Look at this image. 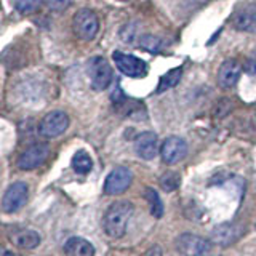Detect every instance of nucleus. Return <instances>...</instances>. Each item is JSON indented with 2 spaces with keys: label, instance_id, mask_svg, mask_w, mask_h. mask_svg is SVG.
<instances>
[{
  "label": "nucleus",
  "instance_id": "nucleus-4",
  "mask_svg": "<svg viewBox=\"0 0 256 256\" xmlns=\"http://www.w3.org/2000/svg\"><path fill=\"white\" fill-rule=\"evenodd\" d=\"M88 76L92 80V86L94 90H106L112 80V69L109 62L102 56H94L88 61Z\"/></svg>",
  "mask_w": 256,
  "mask_h": 256
},
{
  "label": "nucleus",
  "instance_id": "nucleus-11",
  "mask_svg": "<svg viewBox=\"0 0 256 256\" xmlns=\"http://www.w3.org/2000/svg\"><path fill=\"white\" fill-rule=\"evenodd\" d=\"M186 154H188V144L180 136H170L160 146V156H162V160L168 165L178 164Z\"/></svg>",
  "mask_w": 256,
  "mask_h": 256
},
{
  "label": "nucleus",
  "instance_id": "nucleus-14",
  "mask_svg": "<svg viewBox=\"0 0 256 256\" xmlns=\"http://www.w3.org/2000/svg\"><path fill=\"white\" fill-rule=\"evenodd\" d=\"M10 242L21 250H34L40 245V234L32 229H14L10 234Z\"/></svg>",
  "mask_w": 256,
  "mask_h": 256
},
{
  "label": "nucleus",
  "instance_id": "nucleus-16",
  "mask_svg": "<svg viewBox=\"0 0 256 256\" xmlns=\"http://www.w3.org/2000/svg\"><path fill=\"white\" fill-rule=\"evenodd\" d=\"M66 256H94V246L82 237H70L64 244Z\"/></svg>",
  "mask_w": 256,
  "mask_h": 256
},
{
  "label": "nucleus",
  "instance_id": "nucleus-17",
  "mask_svg": "<svg viewBox=\"0 0 256 256\" xmlns=\"http://www.w3.org/2000/svg\"><path fill=\"white\" fill-rule=\"evenodd\" d=\"M181 77H182V68H181V66H180V68H174V69L168 70V72H165V74H164L162 77H160V80H158V85H157V88H156V93L160 94V93H164V92H166V90H170V88L176 86V85L180 84Z\"/></svg>",
  "mask_w": 256,
  "mask_h": 256
},
{
  "label": "nucleus",
  "instance_id": "nucleus-13",
  "mask_svg": "<svg viewBox=\"0 0 256 256\" xmlns=\"http://www.w3.org/2000/svg\"><path fill=\"white\" fill-rule=\"evenodd\" d=\"M240 64L236 60H226L218 70V84L224 90H229V88H234L240 78Z\"/></svg>",
  "mask_w": 256,
  "mask_h": 256
},
{
  "label": "nucleus",
  "instance_id": "nucleus-1",
  "mask_svg": "<svg viewBox=\"0 0 256 256\" xmlns=\"http://www.w3.org/2000/svg\"><path fill=\"white\" fill-rule=\"evenodd\" d=\"M133 216V205L126 200L112 204L102 216V229L110 238H120L125 236L128 222Z\"/></svg>",
  "mask_w": 256,
  "mask_h": 256
},
{
  "label": "nucleus",
  "instance_id": "nucleus-26",
  "mask_svg": "<svg viewBox=\"0 0 256 256\" xmlns=\"http://www.w3.org/2000/svg\"><path fill=\"white\" fill-rule=\"evenodd\" d=\"M0 256H14L10 250H6L5 246H0Z\"/></svg>",
  "mask_w": 256,
  "mask_h": 256
},
{
  "label": "nucleus",
  "instance_id": "nucleus-2",
  "mask_svg": "<svg viewBox=\"0 0 256 256\" xmlns=\"http://www.w3.org/2000/svg\"><path fill=\"white\" fill-rule=\"evenodd\" d=\"M72 29H74L76 36L82 40H93L100 30V21L98 16L94 14V12L84 8V10H78L74 14V20H72Z\"/></svg>",
  "mask_w": 256,
  "mask_h": 256
},
{
  "label": "nucleus",
  "instance_id": "nucleus-8",
  "mask_svg": "<svg viewBox=\"0 0 256 256\" xmlns=\"http://www.w3.org/2000/svg\"><path fill=\"white\" fill-rule=\"evenodd\" d=\"M132 180H133V174L126 166H117L108 174L106 182H104V192H106L108 196L124 194V192L130 188Z\"/></svg>",
  "mask_w": 256,
  "mask_h": 256
},
{
  "label": "nucleus",
  "instance_id": "nucleus-24",
  "mask_svg": "<svg viewBox=\"0 0 256 256\" xmlns=\"http://www.w3.org/2000/svg\"><path fill=\"white\" fill-rule=\"evenodd\" d=\"M245 72L250 76H254L256 74V53L248 56V60L245 61V66H244Z\"/></svg>",
  "mask_w": 256,
  "mask_h": 256
},
{
  "label": "nucleus",
  "instance_id": "nucleus-6",
  "mask_svg": "<svg viewBox=\"0 0 256 256\" xmlns=\"http://www.w3.org/2000/svg\"><path fill=\"white\" fill-rule=\"evenodd\" d=\"M176 250L184 256H206L210 252V242L196 234H181L176 238Z\"/></svg>",
  "mask_w": 256,
  "mask_h": 256
},
{
  "label": "nucleus",
  "instance_id": "nucleus-7",
  "mask_svg": "<svg viewBox=\"0 0 256 256\" xmlns=\"http://www.w3.org/2000/svg\"><path fill=\"white\" fill-rule=\"evenodd\" d=\"M112 60H114L118 70L128 77H144L148 74V62H144L133 54L114 52L112 53Z\"/></svg>",
  "mask_w": 256,
  "mask_h": 256
},
{
  "label": "nucleus",
  "instance_id": "nucleus-22",
  "mask_svg": "<svg viewBox=\"0 0 256 256\" xmlns=\"http://www.w3.org/2000/svg\"><path fill=\"white\" fill-rule=\"evenodd\" d=\"M42 5V0H16V10L22 14L34 13Z\"/></svg>",
  "mask_w": 256,
  "mask_h": 256
},
{
  "label": "nucleus",
  "instance_id": "nucleus-15",
  "mask_svg": "<svg viewBox=\"0 0 256 256\" xmlns=\"http://www.w3.org/2000/svg\"><path fill=\"white\" fill-rule=\"evenodd\" d=\"M238 237H240V229L236 224H230V222H224V224H220V226H216L212 230V236H210L212 242L216 245H229L232 242H236Z\"/></svg>",
  "mask_w": 256,
  "mask_h": 256
},
{
  "label": "nucleus",
  "instance_id": "nucleus-20",
  "mask_svg": "<svg viewBox=\"0 0 256 256\" xmlns=\"http://www.w3.org/2000/svg\"><path fill=\"white\" fill-rule=\"evenodd\" d=\"M140 46L149 53H158L164 48V42H162V38H158L156 36L146 34L140 37Z\"/></svg>",
  "mask_w": 256,
  "mask_h": 256
},
{
  "label": "nucleus",
  "instance_id": "nucleus-10",
  "mask_svg": "<svg viewBox=\"0 0 256 256\" xmlns=\"http://www.w3.org/2000/svg\"><path fill=\"white\" fill-rule=\"evenodd\" d=\"M232 26L240 32L256 34V4H245L232 14Z\"/></svg>",
  "mask_w": 256,
  "mask_h": 256
},
{
  "label": "nucleus",
  "instance_id": "nucleus-9",
  "mask_svg": "<svg viewBox=\"0 0 256 256\" xmlns=\"http://www.w3.org/2000/svg\"><path fill=\"white\" fill-rule=\"evenodd\" d=\"M50 156V149L45 144H34V146L28 148L24 152H21V156L18 157V165L20 170H34V168L40 166L45 164V160Z\"/></svg>",
  "mask_w": 256,
  "mask_h": 256
},
{
  "label": "nucleus",
  "instance_id": "nucleus-18",
  "mask_svg": "<svg viewBox=\"0 0 256 256\" xmlns=\"http://www.w3.org/2000/svg\"><path fill=\"white\" fill-rule=\"evenodd\" d=\"M72 168H74V172H77L78 174L90 173L93 168V160H92L90 154L84 149L77 150L74 157H72Z\"/></svg>",
  "mask_w": 256,
  "mask_h": 256
},
{
  "label": "nucleus",
  "instance_id": "nucleus-27",
  "mask_svg": "<svg viewBox=\"0 0 256 256\" xmlns=\"http://www.w3.org/2000/svg\"><path fill=\"white\" fill-rule=\"evenodd\" d=\"M122 2H128V0H122Z\"/></svg>",
  "mask_w": 256,
  "mask_h": 256
},
{
  "label": "nucleus",
  "instance_id": "nucleus-23",
  "mask_svg": "<svg viewBox=\"0 0 256 256\" xmlns=\"http://www.w3.org/2000/svg\"><path fill=\"white\" fill-rule=\"evenodd\" d=\"M46 5L53 12H62L70 5V0H46Z\"/></svg>",
  "mask_w": 256,
  "mask_h": 256
},
{
  "label": "nucleus",
  "instance_id": "nucleus-25",
  "mask_svg": "<svg viewBox=\"0 0 256 256\" xmlns=\"http://www.w3.org/2000/svg\"><path fill=\"white\" fill-rule=\"evenodd\" d=\"M146 256H162V248H160L158 245H154V246H150Z\"/></svg>",
  "mask_w": 256,
  "mask_h": 256
},
{
  "label": "nucleus",
  "instance_id": "nucleus-19",
  "mask_svg": "<svg viewBox=\"0 0 256 256\" xmlns=\"http://www.w3.org/2000/svg\"><path fill=\"white\" fill-rule=\"evenodd\" d=\"M144 196H146L148 202H149V208H150L152 216H156V218H162V214H164V204H162V200H160L157 190L152 189V188H146Z\"/></svg>",
  "mask_w": 256,
  "mask_h": 256
},
{
  "label": "nucleus",
  "instance_id": "nucleus-5",
  "mask_svg": "<svg viewBox=\"0 0 256 256\" xmlns=\"http://www.w3.org/2000/svg\"><path fill=\"white\" fill-rule=\"evenodd\" d=\"M29 197V189L26 182H13L10 188L5 190L2 197V210L5 213H16L26 205Z\"/></svg>",
  "mask_w": 256,
  "mask_h": 256
},
{
  "label": "nucleus",
  "instance_id": "nucleus-12",
  "mask_svg": "<svg viewBox=\"0 0 256 256\" xmlns=\"http://www.w3.org/2000/svg\"><path fill=\"white\" fill-rule=\"evenodd\" d=\"M134 150L141 158L150 160L157 156L158 150V140L157 134L152 132H142L136 136L134 140Z\"/></svg>",
  "mask_w": 256,
  "mask_h": 256
},
{
  "label": "nucleus",
  "instance_id": "nucleus-3",
  "mask_svg": "<svg viewBox=\"0 0 256 256\" xmlns=\"http://www.w3.org/2000/svg\"><path fill=\"white\" fill-rule=\"evenodd\" d=\"M68 126H69V117L66 112L53 110V112H48V114L40 120L38 133L40 136H44V138L52 140L62 134L68 130Z\"/></svg>",
  "mask_w": 256,
  "mask_h": 256
},
{
  "label": "nucleus",
  "instance_id": "nucleus-21",
  "mask_svg": "<svg viewBox=\"0 0 256 256\" xmlns=\"http://www.w3.org/2000/svg\"><path fill=\"white\" fill-rule=\"evenodd\" d=\"M180 184H181V178L176 172H166L160 176V186L166 192L176 190L180 188Z\"/></svg>",
  "mask_w": 256,
  "mask_h": 256
}]
</instances>
